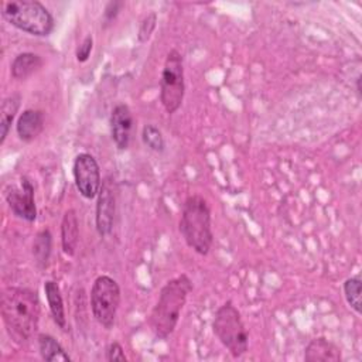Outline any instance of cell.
Returning a JSON list of instances; mask_svg holds the SVG:
<instances>
[{
  "label": "cell",
  "instance_id": "ac0fdd59",
  "mask_svg": "<svg viewBox=\"0 0 362 362\" xmlns=\"http://www.w3.org/2000/svg\"><path fill=\"white\" fill-rule=\"evenodd\" d=\"M52 249V235L49 229H42L37 233L33 242V257L40 269H45L49 262Z\"/></svg>",
  "mask_w": 362,
  "mask_h": 362
},
{
  "label": "cell",
  "instance_id": "52a82bcc",
  "mask_svg": "<svg viewBox=\"0 0 362 362\" xmlns=\"http://www.w3.org/2000/svg\"><path fill=\"white\" fill-rule=\"evenodd\" d=\"M120 305V287L115 279L102 274L96 277L90 288V310L95 320L106 329L115 324Z\"/></svg>",
  "mask_w": 362,
  "mask_h": 362
},
{
  "label": "cell",
  "instance_id": "3957f363",
  "mask_svg": "<svg viewBox=\"0 0 362 362\" xmlns=\"http://www.w3.org/2000/svg\"><path fill=\"white\" fill-rule=\"evenodd\" d=\"M178 229L188 247L201 256L209 253L214 242L211 208L202 195L194 194L185 198Z\"/></svg>",
  "mask_w": 362,
  "mask_h": 362
},
{
  "label": "cell",
  "instance_id": "2e32d148",
  "mask_svg": "<svg viewBox=\"0 0 362 362\" xmlns=\"http://www.w3.org/2000/svg\"><path fill=\"white\" fill-rule=\"evenodd\" d=\"M42 66V58L34 52H21L11 62V76L23 81Z\"/></svg>",
  "mask_w": 362,
  "mask_h": 362
},
{
  "label": "cell",
  "instance_id": "44dd1931",
  "mask_svg": "<svg viewBox=\"0 0 362 362\" xmlns=\"http://www.w3.org/2000/svg\"><path fill=\"white\" fill-rule=\"evenodd\" d=\"M141 140L143 143L153 151L161 153L165 147L164 137L161 130L154 124H146L141 130Z\"/></svg>",
  "mask_w": 362,
  "mask_h": 362
},
{
  "label": "cell",
  "instance_id": "7402d4cb",
  "mask_svg": "<svg viewBox=\"0 0 362 362\" xmlns=\"http://www.w3.org/2000/svg\"><path fill=\"white\" fill-rule=\"evenodd\" d=\"M157 25V14L154 11L148 13L140 23V27H139V33H137V40L140 42H146L150 40L154 28Z\"/></svg>",
  "mask_w": 362,
  "mask_h": 362
},
{
  "label": "cell",
  "instance_id": "30bf717a",
  "mask_svg": "<svg viewBox=\"0 0 362 362\" xmlns=\"http://www.w3.org/2000/svg\"><path fill=\"white\" fill-rule=\"evenodd\" d=\"M115 214H116L115 184L112 178L107 177L100 185V189L98 194V202H96V214H95L96 230L100 236H107L112 232Z\"/></svg>",
  "mask_w": 362,
  "mask_h": 362
},
{
  "label": "cell",
  "instance_id": "e0dca14e",
  "mask_svg": "<svg viewBox=\"0 0 362 362\" xmlns=\"http://www.w3.org/2000/svg\"><path fill=\"white\" fill-rule=\"evenodd\" d=\"M40 355L47 362H71V356L64 346L49 334L38 335Z\"/></svg>",
  "mask_w": 362,
  "mask_h": 362
},
{
  "label": "cell",
  "instance_id": "8992f818",
  "mask_svg": "<svg viewBox=\"0 0 362 362\" xmlns=\"http://www.w3.org/2000/svg\"><path fill=\"white\" fill-rule=\"evenodd\" d=\"M185 93L182 55L177 49H171L164 61L160 79V102L168 115L175 113Z\"/></svg>",
  "mask_w": 362,
  "mask_h": 362
},
{
  "label": "cell",
  "instance_id": "8fae6325",
  "mask_svg": "<svg viewBox=\"0 0 362 362\" xmlns=\"http://www.w3.org/2000/svg\"><path fill=\"white\" fill-rule=\"evenodd\" d=\"M133 116L127 105L119 103L110 113V136L119 150H126L130 143Z\"/></svg>",
  "mask_w": 362,
  "mask_h": 362
},
{
  "label": "cell",
  "instance_id": "d4e9b609",
  "mask_svg": "<svg viewBox=\"0 0 362 362\" xmlns=\"http://www.w3.org/2000/svg\"><path fill=\"white\" fill-rule=\"evenodd\" d=\"M123 6H124L123 1H110V3H107V6L105 7V11H103L105 23L109 24L110 21H113L116 18V16L119 14V11L122 10Z\"/></svg>",
  "mask_w": 362,
  "mask_h": 362
},
{
  "label": "cell",
  "instance_id": "5bb4252c",
  "mask_svg": "<svg viewBox=\"0 0 362 362\" xmlns=\"http://www.w3.org/2000/svg\"><path fill=\"white\" fill-rule=\"evenodd\" d=\"M79 240V223L74 209L65 211L61 222V245L66 256H74Z\"/></svg>",
  "mask_w": 362,
  "mask_h": 362
},
{
  "label": "cell",
  "instance_id": "4fadbf2b",
  "mask_svg": "<svg viewBox=\"0 0 362 362\" xmlns=\"http://www.w3.org/2000/svg\"><path fill=\"white\" fill-rule=\"evenodd\" d=\"M44 130V113L38 109H25L17 119L16 132L20 140L28 143Z\"/></svg>",
  "mask_w": 362,
  "mask_h": 362
},
{
  "label": "cell",
  "instance_id": "ffe728a7",
  "mask_svg": "<svg viewBox=\"0 0 362 362\" xmlns=\"http://www.w3.org/2000/svg\"><path fill=\"white\" fill-rule=\"evenodd\" d=\"M344 296L345 300L348 303V305L356 313L361 314L362 308H361V293H362V280L361 276L356 274L354 277H348L344 281Z\"/></svg>",
  "mask_w": 362,
  "mask_h": 362
},
{
  "label": "cell",
  "instance_id": "7c38bea8",
  "mask_svg": "<svg viewBox=\"0 0 362 362\" xmlns=\"http://www.w3.org/2000/svg\"><path fill=\"white\" fill-rule=\"evenodd\" d=\"M304 359L307 362H341L342 355L337 344L324 337H317L307 344Z\"/></svg>",
  "mask_w": 362,
  "mask_h": 362
},
{
  "label": "cell",
  "instance_id": "9c48e42d",
  "mask_svg": "<svg viewBox=\"0 0 362 362\" xmlns=\"http://www.w3.org/2000/svg\"><path fill=\"white\" fill-rule=\"evenodd\" d=\"M4 198L11 212L27 222H34L37 218V206L34 199V187L27 177H21L20 187L8 185L4 191Z\"/></svg>",
  "mask_w": 362,
  "mask_h": 362
},
{
  "label": "cell",
  "instance_id": "ba28073f",
  "mask_svg": "<svg viewBox=\"0 0 362 362\" xmlns=\"http://www.w3.org/2000/svg\"><path fill=\"white\" fill-rule=\"evenodd\" d=\"M74 180L79 194L92 199L99 194L102 178L96 158L89 153H79L74 160Z\"/></svg>",
  "mask_w": 362,
  "mask_h": 362
},
{
  "label": "cell",
  "instance_id": "5b68a950",
  "mask_svg": "<svg viewBox=\"0 0 362 362\" xmlns=\"http://www.w3.org/2000/svg\"><path fill=\"white\" fill-rule=\"evenodd\" d=\"M212 329L219 342L233 358H240L247 352V329L242 320L240 311L232 304V301H226L216 310Z\"/></svg>",
  "mask_w": 362,
  "mask_h": 362
},
{
  "label": "cell",
  "instance_id": "cb8c5ba5",
  "mask_svg": "<svg viewBox=\"0 0 362 362\" xmlns=\"http://www.w3.org/2000/svg\"><path fill=\"white\" fill-rule=\"evenodd\" d=\"M92 48H93V38H92V35H86L85 38H83V41L81 42V45L78 47V49H76V59L79 61V62H85V61H88L89 59V55H90V52H92Z\"/></svg>",
  "mask_w": 362,
  "mask_h": 362
},
{
  "label": "cell",
  "instance_id": "9a60e30c",
  "mask_svg": "<svg viewBox=\"0 0 362 362\" xmlns=\"http://www.w3.org/2000/svg\"><path fill=\"white\" fill-rule=\"evenodd\" d=\"M44 291H45L47 303H48L54 322L58 325V328H61L62 331H66L68 322H66L65 307H64V300H62L59 286L54 280H47L44 283Z\"/></svg>",
  "mask_w": 362,
  "mask_h": 362
},
{
  "label": "cell",
  "instance_id": "7a4b0ae2",
  "mask_svg": "<svg viewBox=\"0 0 362 362\" xmlns=\"http://www.w3.org/2000/svg\"><path fill=\"white\" fill-rule=\"evenodd\" d=\"M191 291L192 281L185 273L168 280L161 287L158 298L148 315V325L156 338L165 339L174 332L181 310Z\"/></svg>",
  "mask_w": 362,
  "mask_h": 362
},
{
  "label": "cell",
  "instance_id": "d6986e66",
  "mask_svg": "<svg viewBox=\"0 0 362 362\" xmlns=\"http://www.w3.org/2000/svg\"><path fill=\"white\" fill-rule=\"evenodd\" d=\"M20 102L21 98L18 93H13L10 96H7L3 103H1V110H0V129H1V137H0V144L4 143L10 126L16 117V113L20 107Z\"/></svg>",
  "mask_w": 362,
  "mask_h": 362
},
{
  "label": "cell",
  "instance_id": "6da1fadb",
  "mask_svg": "<svg viewBox=\"0 0 362 362\" xmlns=\"http://www.w3.org/2000/svg\"><path fill=\"white\" fill-rule=\"evenodd\" d=\"M0 308L10 338L17 344L27 342L37 331L40 321L37 291L25 287H7L1 294Z\"/></svg>",
  "mask_w": 362,
  "mask_h": 362
},
{
  "label": "cell",
  "instance_id": "603a6c76",
  "mask_svg": "<svg viewBox=\"0 0 362 362\" xmlns=\"http://www.w3.org/2000/svg\"><path fill=\"white\" fill-rule=\"evenodd\" d=\"M106 361H109V362H113V361L126 362L127 361V356L124 355L123 346L119 342L109 344V346L106 348Z\"/></svg>",
  "mask_w": 362,
  "mask_h": 362
},
{
  "label": "cell",
  "instance_id": "277c9868",
  "mask_svg": "<svg viewBox=\"0 0 362 362\" xmlns=\"http://www.w3.org/2000/svg\"><path fill=\"white\" fill-rule=\"evenodd\" d=\"M1 14L16 28L37 37L49 35L55 25L52 14L37 0L3 1Z\"/></svg>",
  "mask_w": 362,
  "mask_h": 362
}]
</instances>
